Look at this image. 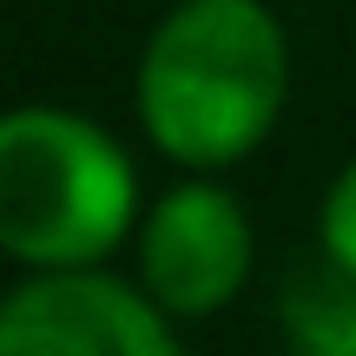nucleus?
<instances>
[{
	"instance_id": "obj_3",
	"label": "nucleus",
	"mask_w": 356,
	"mask_h": 356,
	"mask_svg": "<svg viewBox=\"0 0 356 356\" xmlns=\"http://www.w3.org/2000/svg\"><path fill=\"white\" fill-rule=\"evenodd\" d=\"M257 270V225L218 172H191L145 204L132 231V277L178 323H204L244 297Z\"/></svg>"
},
{
	"instance_id": "obj_6",
	"label": "nucleus",
	"mask_w": 356,
	"mask_h": 356,
	"mask_svg": "<svg viewBox=\"0 0 356 356\" xmlns=\"http://www.w3.org/2000/svg\"><path fill=\"white\" fill-rule=\"evenodd\" d=\"M317 244L356 270V159H343V172L330 178V191L317 204Z\"/></svg>"
},
{
	"instance_id": "obj_2",
	"label": "nucleus",
	"mask_w": 356,
	"mask_h": 356,
	"mask_svg": "<svg viewBox=\"0 0 356 356\" xmlns=\"http://www.w3.org/2000/svg\"><path fill=\"white\" fill-rule=\"evenodd\" d=\"M139 218V165L99 119L73 106H13L0 119V251L20 270L106 264Z\"/></svg>"
},
{
	"instance_id": "obj_1",
	"label": "nucleus",
	"mask_w": 356,
	"mask_h": 356,
	"mask_svg": "<svg viewBox=\"0 0 356 356\" xmlns=\"http://www.w3.org/2000/svg\"><path fill=\"white\" fill-rule=\"evenodd\" d=\"M291 33L264 0H172L132 66L145 145L185 172H231L277 132Z\"/></svg>"
},
{
	"instance_id": "obj_5",
	"label": "nucleus",
	"mask_w": 356,
	"mask_h": 356,
	"mask_svg": "<svg viewBox=\"0 0 356 356\" xmlns=\"http://www.w3.org/2000/svg\"><path fill=\"white\" fill-rule=\"evenodd\" d=\"M277 323L304 356H356V270L317 244L277 284Z\"/></svg>"
},
{
	"instance_id": "obj_4",
	"label": "nucleus",
	"mask_w": 356,
	"mask_h": 356,
	"mask_svg": "<svg viewBox=\"0 0 356 356\" xmlns=\"http://www.w3.org/2000/svg\"><path fill=\"white\" fill-rule=\"evenodd\" d=\"M185 323L139 277L106 264L26 270L0 297V350L7 356H178Z\"/></svg>"
}]
</instances>
